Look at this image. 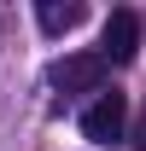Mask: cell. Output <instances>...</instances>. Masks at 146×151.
<instances>
[{"mask_svg": "<svg viewBox=\"0 0 146 151\" xmlns=\"http://www.w3.org/2000/svg\"><path fill=\"white\" fill-rule=\"evenodd\" d=\"M105 76H111V64L99 52H70V58H58L53 70H47V81H53L58 93H99Z\"/></svg>", "mask_w": 146, "mask_h": 151, "instance_id": "1", "label": "cell"}, {"mask_svg": "<svg viewBox=\"0 0 146 151\" xmlns=\"http://www.w3.org/2000/svg\"><path fill=\"white\" fill-rule=\"evenodd\" d=\"M82 134H88L93 145H123V134H128V99L123 93H99L82 111Z\"/></svg>", "mask_w": 146, "mask_h": 151, "instance_id": "2", "label": "cell"}, {"mask_svg": "<svg viewBox=\"0 0 146 151\" xmlns=\"http://www.w3.org/2000/svg\"><path fill=\"white\" fill-rule=\"evenodd\" d=\"M134 52H140V18H134V12H111L105 35H99V58H105V64H128Z\"/></svg>", "mask_w": 146, "mask_h": 151, "instance_id": "3", "label": "cell"}, {"mask_svg": "<svg viewBox=\"0 0 146 151\" xmlns=\"http://www.w3.org/2000/svg\"><path fill=\"white\" fill-rule=\"evenodd\" d=\"M82 18H88L82 0H41V6H35V23L47 29V35H70Z\"/></svg>", "mask_w": 146, "mask_h": 151, "instance_id": "4", "label": "cell"}]
</instances>
